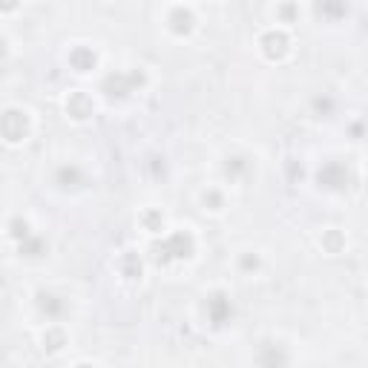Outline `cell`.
Masks as SVG:
<instances>
[{
    "label": "cell",
    "instance_id": "obj_1",
    "mask_svg": "<svg viewBox=\"0 0 368 368\" xmlns=\"http://www.w3.org/2000/svg\"><path fill=\"white\" fill-rule=\"evenodd\" d=\"M155 259L158 262H167V259H184V256L193 253V239L187 233H173L164 245H155L153 248Z\"/></svg>",
    "mask_w": 368,
    "mask_h": 368
},
{
    "label": "cell",
    "instance_id": "obj_2",
    "mask_svg": "<svg viewBox=\"0 0 368 368\" xmlns=\"http://www.w3.org/2000/svg\"><path fill=\"white\" fill-rule=\"evenodd\" d=\"M288 354L282 351V345L277 343H265L259 351V368H285Z\"/></svg>",
    "mask_w": 368,
    "mask_h": 368
},
{
    "label": "cell",
    "instance_id": "obj_3",
    "mask_svg": "<svg viewBox=\"0 0 368 368\" xmlns=\"http://www.w3.org/2000/svg\"><path fill=\"white\" fill-rule=\"evenodd\" d=\"M345 182H348V173H345L343 164H337V162H331V164H325L323 170H319V184H325V187H331V190L345 187Z\"/></svg>",
    "mask_w": 368,
    "mask_h": 368
},
{
    "label": "cell",
    "instance_id": "obj_4",
    "mask_svg": "<svg viewBox=\"0 0 368 368\" xmlns=\"http://www.w3.org/2000/svg\"><path fill=\"white\" fill-rule=\"evenodd\" d=\"M67 113H69L72 118H89V116H92V101L87 98L84 92H75L72 98L67 101Z\"/></svg>",
    "mask_w": 368,
    "mask_h": 368
},
{
    "label": "cell",
    "instance_id": "obj_5",
    "mask_svg": "<svg viewBox=\"0 0 368 368\" xmlns=\"http://www.w3.org/2000/svg\"><path fill=\"white\" fill-rule=\"evenodd\" d=\"M262 46H265V52L270 55V58H279L282 52H285V46H288V38L282 35V32H270V35H265L262 38Z\"/></svg>",
    "mask_w": 368,
    "mask_h": 368
},
{
    "label": "cell",
    "instance_id": "obj_6",
    "mask_svg": "<svg viewBox=\"0 0 368 368\" xmlns=\"http://www.w3.org/2000/svg\"><path fill=\"white\" fill-rule=\"evenodd\" d=\"M225 299H228V296H221V294H216V296H213L210 302H207V308H210V316H213V325H221V323H225V314L230 311Z\"/></svg>",
    "mask_w": 368,
    "mask_h": 368
},
{
    "label": "cell",
    "instance_id": "obj_7",
    "mask_svg": "<svg viewBox=\"0 0 368 368\" xmlns=\"http://www.w3.org/2000/svg\"><path fill=\"white\" fill-rule=\"evenodd\" d=\"M41 308L50 311V314H58V311H61V305L55 302V296H50V294H41Z\"/></svg>",
    "mask_w": 368,
    "mask_h": 368
}]
</instances>
